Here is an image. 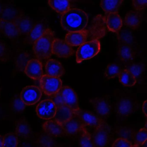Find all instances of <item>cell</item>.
I'll use <instances>...</instances> for the list:
<instances>
[{"label": "cell", "instance_id": "cell-29", "mask_svg": "<svg viewBox=\"0 0 147 147\" xmlns=\"http://www.w3.org/2000/svg\"><path fill=\"white\" fill-rule=\"evenodd\" d=\"M48 3L53 10L60 14H64L70 9L69 1H49Z\"/></svg>", "mask_w": 147, "mask_h": 147}, {"label": "cell", "instance_id": "cell-7", "mask_svg": "<svg viewBox=\"0 0 147 147\" xmlns=\"http://www.w3.org/2000/svg\"><path fill=\"white\" fill-rule=\"evenodd\" d=\"M89 102L93 108L95 114L104 120L110 116L111 105L108 99L102 97H96L90 99Z\"/></svg>", "mask_w": 147, "mask_h": 147}, {"label": "cell", "instance_id": "cell-32", "mask_svg": "<svg viewBox=\"0 0 147 147\" xmlns=\"http://www.w3.org/2000/svg\"><path fill=\"white\" fill-rule=\"evenodd\" d=\"M117 33V39L120 44L131 45L134 41V35L131 31L128 30H119Z\"/></svg>", "mask_w": 147, "mask_h": 147}, {"label": "cell", "instance_id": "cell-10", "mask_svg": "<svg viewBox=\"0 0 147 147\" xmlns=\"http://www.w3.org/2000/svg\"><path fill=\"white\" fill-rule=\"evenodd\" d=\"M56 110V107L52 100L46 99L42 100L38 105L36 108V112L40 118L49 120L54 118Z\"/></svg>", "mask_w": 147, "mask_h": 147}, {"label": "cell", "instance_id": "cell-31", "mask_svg": "<svg viewBox=\"0 0 147 147\" xmlns=\"http://www.w3.org/2000/svg\"><path fill=\"white\" fill-rule=\"evenodd\" d=\"M80 133V137L79 140V147H95L91 138V135L86 127H84Z\"/></svg>", "mask_w": 147, "mask_h": 147}, {"label": "cell", "instance_id": "cell-36", "mask_svg": "<svg viewBox=\"0 0 147 147\" xmlns=\"http://www.w3.org/2000/svg\"><path fill=\"white\" fill-rule=\"evenodd\" d=\"M18 139L15 133L10 132L3 137V147H18Z\"/></svg>", "mask_w": 147, "mask_h": 147}, {"label": "cell", "instance_id": "cell-44", "mask_svg": "<svg viewBox=\"0 0 147 147\" xmlns=\"http://www.w3.org/2000/svg\"><path fill=\"white\" fill-rule=\"evenodd\" d=\"M3 136L0 135V147H3Z\"/></svg>", "mask_w": 147, "mask_h": 147}, {"label": "cell", "instance_id": "cell-19", "mask_svg": "<svg viewBox=\"0 0 147 147\" xmlns=\"http://www.w3.org/2000/svg\"><path fill=\"white\" fill-rule=\"evenodd\" d=\"M47 29L42 22H39L35 24L32 29L26 35V37L24 39L25 43L29 45H33L42 36Z\"/></svg>", "mask_w": 147, "mask_h": 147}, {"label": "cell", "instance_id": "cell-21", "mask_svg": "<svg viewBox=\"0 0 147 147\" xmlns=\"http://www.w3.org/2000/svg\"><path fill=\"white\" fill-rule=\"evenodd\" d=\"M116 112L119 115L122 117L129 116L133 112L134 105L130 99L123 98L119 100L116 104Z\"/></svg>", "mask_w": 147, "mask_h": 147}, {"label": "cell", "instance_id": "cell-18", "mask_svg": "<svg viewBox=\"0 0 147 147\" xmlns=\"http://www.w3.org/2000/svg\"><path fill=\"white\" fill-rule=\"evenodd\" d=\"M45 73L49 76L60 78L65 74V69L59 61L49 59L45 65Z\"/></svg>", "mask_w": 147, "mask_h": 147}, {"label": "cell", "instance_id": "cell-15", "mask_svg": "<svg viewBox=\"0 0 147 147\" xmlns=\"http://www.w3.org/2000/svg\"><path fill=\"white\" fill-rule=\"evenodd\" d=\"M21 35H27L34 26V22L26 14L20 13L13 21Z\"/></svg>", "mask_w": 147, "mask_h": 147}, {"label": "cell", "instance_id": "cell-22", "mask_svg": "<svg viewBox=\"0 0 147 147\" xmlns=\"http://www.w3.org/2000/svg\"><path fill=\"white\" fill-rule=\"evenodd\" d=\"M107 29L113 32H118L123 26V21L118 13H109L105 17Z\"/></svg>", "mask_w": 147, "mask_h": 147}, {"label": "cell", "instance_id": "cell-4", "mask_svg": "<svg viewBox=\"0 0 147 147\" xmlns=\"http://www.w3.org/2000/svg\"><path fill=\"white\" fill-rule=\"evenodd\" d=\"M111 126L104 120L98 127L94 129L91 136L95 147H108L111 142Z\"/></svg>", "mask_w": 147, "mask_h": 147}, {"label": "cell", "instance_id": "cell-34", "mask_svg": "<svg viewBox=\"0 0 147 147\" xmlns=\"http://www.w3.org/2000/svg\"><path fill=\"white\" fill-rule=\"evenodd\" d=\"M39 147H56L57 143L54 138L44 133L39 136L37 140Z\"/></svg>", "mask_w": 147, "mask_h": 147}, {"label": "cell", "instance_id": "cell-43", "mask_svg": "<svg viewBox=\"0 0 147 147\" xmlns=\"http://www.w3.org/2000/svg\"><path fill=\"white\" fill-rule=\"evenodd\" d=\"M142 111L144 114L145 115V117H147V100H145L144 102L143 105L142 106Z\"/></svg>", "mask_w": 147, "mask_h": 147}, {"label": "cell", "instance_id": "cell-41", "mask_svg": "<svg viewBox=\"0 0 147 147\" xmlns=\"http://www.w3.org/2000/svg\"><path fill=\"white\" fill-rule=\"evenodd\" d=\"M132 143L126 138H117L115 140L112 147H131L132 146Z\"/></svg>", "mask_w": 147, "mask_h": 147}, {"label": "cell", "instance_id": "cell-47", "mask_svg": "<svg viewBox=\"0 0 147 147\" xmlns=\"http://www.w3.org/2000/svg\"><path fill=\"white\" fill-rule=\"evenodd\" d=\"M131 147H137V146H136V145H132V146H131Z\"/></svg>", "mask_w": 147, "mask_h": 147}, {"label": "cell", "instance_id": "cell-28", "mask_svg": "<svg viewBox=\"0 0 147 147\" xmlns=\"http://www.w3.org/2000/svg\"><path fill=\"white\" fill-rule=\"evenodd\" d=\"M118 77L119 82L125 86H132L136 83V78L126 69H122Z\"/></svg>", "mask_w": 147, "mask_h": 147}, {"label": "cell", "instance_id": "cell-17", "mask_svg": "<svg viewBox=\"0 0 147 147\" xmlns=\"http://www.w3.org/2000/svg\"><path fill=\"white\" fill-rule=\"evenodd\" d=\"M87 38L86 30L69 32L65 36V41L71 46H80L86 42Z\"/></svg>", "mask_w": 147, "mask_h": 147}, {"label": "cell", "instance_id": "cell-33", "mask_svg": "<svg viewBox=\"0 0 147 147\" xmlns=\"http://www.w3.org/2000/svg\"><path fill=\"white\" fill-rule=\"evenodd\" d=\"M31 59L30 56L27 52L21 51L18 54L15 60L16 67L20 71H24L26 66Z\"/></svg>", "mask_w": 147, "mask_h": 147}, {"label": "cell", "instance_id": "cell-30", "mask_svg": "<svg viewBox=\"0 0 147 147\" xmlns=\"http://www.w3.org/2000/svg\"><path fill=\"white\" fill-rule=\"evenodd\" d=\"M18 10L11 6H6L3 7L0 13V19L13 22L19 15Z\"/></svg>", "mask_w": 147, "mask_h": 147}, {"label": "cell", "instance_id": "cell-9", "mask_svg": "<svg viewBox=\"0 0 147 147\" xmlns=\"http://www.w3.org/2000/svg\"><path fill=\"white\" fill-rule=\"evenodd\" d=\"M58 92L61 95L64 105L69 107L73 111L80 109L78 96L71 88L67 86H62Z\"/></svg>", "mask_w": 147, "mask_h": 147}, {"label": "cell", "instance_id": "cell-38", "mask_svg": "<svg viewBox=\"0 0 147 147\" xmlns=\"http://www.w3.org/2000/svg\"><path fill=\"white\" fill-rule=\"evenodd\" d=\"M11 106L13 111L16 113H20L25 110L26 106L21 100L20 96L17 95L13 99Z\"/></svg>", "mask_w": 147, "mask_h": 147}, {"label": "cell", "instance_id": "cell-20", "mask_svg": "<svg viewBox=\"0 0 147 147\" xmlns=\"http://www.w3.org/2000/svg\"><path fill=\"white\" fill-rule=\"evenodd\" d=\"M0 32L8 38L16 39L21 34L12 22L0 19Z\"/></svg>", "mask_w": 147, "mask_h": 147}, {"label": "cell", "instance_id": "cell-23", "mask_svg": "<svg viewBox=\"0 0 147 147\" xmlns=\"http://www.w3.org/2000/svg\"><path fill=\"white\" fill-rule=\"evenodd\" d=\"M142 20V14L140 11H131L126 13L125 17V25L129 28L135 29L140 26Z\"/></svg>", "mask_w": 147, "mask_h": 147}, {"label": "cell", "instance_id": "cell-11", "mask_svg": "<svg viewBox=\"0 0 147 147\" xmlns=\"http://www.w3.org/2000/svg\"><path fill=\"white\" fill-rule=\"evenodd\" d=\"M52 53L60 58H68L74 55V50L65 40L55 38L52 45Z\"/></svg>", "mask_w": 147, "mask_h": 147}, {"label": "cell", "instance_id": "cell-26", "mask_svg": "<svg viewBox=\"0 0 147 147\" xmlns=\"http://www.w3.org/2000/svg\"><path fill=\"white\" fill-rule=\"evenodd\" d=\"M123 1H101L100 6L106 14L117 13Z\"/></svg>", "mask_w": 147, "mask_h": 147}, {"label": "cell", "instance_id": "cell-5", "mask_svg": "<svg viewBox=\"0 0 147 147\" xmlns=\"http://www.w3.org/2000/svg\"><path fill=\"white\" fill-rule=\"evenodd\" d=\"M99 40L88 41L80 45L76 53V62L80 63L84 60L92 58L100 51Z\"/></svg>", "mask_w": 147, "mask_h": 147}, {"label": "cell", "instance_id": "cell-42", "mask_svg": "<svg viewBox=\"0 0 147 147\" xmlns=\"http://www.w3.org/2000/svg\"><path fill=\"white\" fill-rule=\"evenodd\" d=\"M132 3L136 11L141 12L146 8L147 1H132Z\"/></svg>", "mask_w": 147, "mask_h": 147}, {"label": "cell", "instance_id": "cell-35", "mask_svg": "<svg viewBox=\"0 0 147 147\" xmlns=\"http://www.w3.org/2000/svg\"><path fill=\"white\" fill-rule=\"evenodd\" d=\"M122 70L121 67L119 64L115 63H109L106 68L105 74L108 79H112L118 76Z\"/></svg>", "mask_w": 147, "mask_h": 147}, {"label": "cell", "instance_id": "cell-2", "mask_svg": "<svg viewBox=\"0 0 147 147\" xmlns=\"http://www.w3.org/2000/svg\"><path fill=\"white\" fill-rule=\"evenodd\" d=\"M55 38V33L53 30L47 28L42 36L33 45L34 55L38 60H45L52 55V45Z\"/></svg>", "mask_w": 147, "mask_h": 147}, {"label": "cell", "instance_id": "cell-39", "mask_svg": "<svg viewBox=\"0 0 147 147\" xmlns=\"http://www.w3.org/2000/svg\"><path fill=\"white\" fill-rule=\"evenodd\" d=\"M126 69L129 71L136 78H138L142 75L144 70V65L141 63H135L127 67Z\"/></svg>", "mask_w": 147, "mask_h": 147}, {"label": "cell", "instance_id": "cell-45", "mask_svg": "<svg viewBox=\"0 0 147 147\" xmlns=\"http://www.w3.org/2000/svg\"><path fill=\"white\" fill-rule=\"evenodd\" d=\"M138 147H147V140L145 141L142 144H141Z\"/></svg>", "mask_w": 147, "mask_h": 147}, {"label": "cell", "instance_id": "cell-1", "mask_svg": "<svg viewBox=\"0 0 147 147\" xmlns=\"http://www.w3.org/2000/svg\"><path fill=\"white\" fill-rule=\"evenodd\" d=\"M88 21V16L83 10L73 8L62 14L61 23L64 30L69 32H74L85 30Z\"/></svg>", "mask_w": 147, "mask_h": 147}, {"label": "cell", "instance_id": "cell-40", "mask_svg": "<svg viewBox=\"0 0 147 147\" xmlns=\"http://www.w3.org/2000/svg\"><path fill=\"white\" fill-rule=\"evenodd\" d=\"M10 56V51L6 44L0 41V62L8 61Z\"/></svg>", "mask_w": 147, "mask_h": 147}, {"label": "cell", "instance_id": "cell-8", "mask_svg": "<svg viewBox=\"0 0 147 147\" xmlns=\"http://www.w3.org/2000/svg\"><path fill=\"white\" fill-rule=\"evenodd\" d=\"M42 92L41 88L35 86H29L23 88L20 93L21 100L26 106L35 105L41 99Z\"/></svg>", "mask_w": 147, "mask_h": 147}, {"label": "cell", "instance_id": "cell-37", "mask_svg": "<svg viewBox=\"0 0 147 147\" xmlns=\"http://www.w3.org/2000/svg\"><path fill=\"white\" fill-rule=\"evenodd\" d=\"M146 140H147V129L145 128H142L136 133L134 136V145L138 147Z\"/></svg>", "mask_w": 147, "mask_h": 147}, {"label": "cell", "instance_id": "cell-6", "mask_svg": "<svg viewBox=\"0 0 147 147\" xmlns=\"http://www.w3.org/2000/svg\"><path fill=\"white\" fill-rule=\"evenodd\" d=\"M39 80L42 92L49 96L55 94L62 87V81L58 77L43 75Z\"/></svg>", "mask_w": 147, "mask_h": 147}, {"label": "cell", "instance_id": "cell-24", "mask_svg": "<svg viewBox=\"0 0 147 147\" xmlns=\"http://www.w3.org/2000/svg\"><path fill=\"white\" fill-rule=\"evenodd\" d=\"M16 134L18 137L27 139L32 133V128L30 124L25 119H20L15 123Z\"/></svg>", "mask_w": 147, "mask_h": 147}, {"label": "cell", "instance_id": "cell-14", "mask_svg": "<svg viewBox=\"0 0 147 147\" xmlns=\"http://www.w3.org/2000/svg\"><path fill=\"white\" fill-rule=\"evenodd\" d=\"M74 113L80 117L86 126H88L94 129L98 127L104 120L95 113L89 111L82 110L80 108Z\"/></svg>", "mask_w": 147, "mask_h": 147}, {"label": "cell", "instance_id": "cell-27", "mask_svg": "<svg viewBox=\"0 0 147 147\" xmlns=\"http://www.w3.org/2000/svg\"><path fill=\"white\" fill-rule=\"evenodd\" d=\"M118 54L120 59L123 61H131L134 59V50L131 45H129L120 44Z\"/></svg>", "mask_w": 147, "mask_h": 147}, {"label": "cell", "instance_id": "cell-25", "mask_svg": "<svg viewBox=\"0 0 147 147\" xmlns=\"http://www.w3.org/2000/svg\"><path fill=\"white\" fill-rule=\"evenodd\" d=\"M73 114V110L64 105L57 107L56 112L54 118L55 121L61 124L69 120Z\"/></svg>", "mask_w": 147, "mask_h": 147}, {"label": "cell", "instance_id": "cell-46", "mask_svg": "<svg viewBox=\"0 0 147 147\" xmlns=\"http://www.w3.org/2000/svg\"><path fill=\"white\" fill-rule=\"evenodd\" d=\"M3 7L2 6V5L0 4V13L1 12V11H2V8H3Z\"/></svg>", "mask_w": 147, "mask_h": 147}, {"label": "cell", "instance_id": "cell-13", "mask_svg": "<svg viewBox=\"0 0 147 147\" xmlns=\"http://www.w3.org/2000/svg\"><path fill=\"white\" fill-rule=\"evenodd\" d=\"M26 74L34 80H38L43 75L42 64L38 59H32L28 62L24 69Z\"/></svg>", "mask_w": 147, "mask_h": 147}, {"label": "cell", "instance_id": "cell-16", "mask_svg": "<svg viewBox=\"0 0 147 147\" xmlns=\"http://www.w3.org/2000/svg\"><path fill=\"white\" fill-rule=\"evenodd\" d=\"M45 133L53 138H60L67 136L61 124L54 120H48L42 125Z\"/></svg>", "mask_w": 147, "mask_h": 147}, {"label": "cell", "instance_id": "cell-3", "mask_svg": "<svg viewBox=\"0 0 147 147\" xmlns=\"http://www.w3.org/2000/svg\"><path fill=\"white\" fill-rule=\"evenodd\" d=\"M86 30L87 41L99 40L104 37L106 35L108 30L105 16L101 14H98L95 16Z\"/></svg>", "mask_w": 147, "mask_h": 147}, {"label": "cell", "instance_id": "cell-12", "mask_svg": "<svg viewBox=\"0 0 147 147\" xmlns=\"http://www.w3.org/2000/svg\"><path fill=\"white\" fill-rule=\"evenodd\" d=\"M67 136H74L81 132L84 127H86L80 117L74 113L72 117L67 122L61 124Z\"/></svg>", "mask_w": 147, "mask_h": 147}]
</instances>
